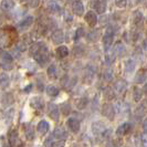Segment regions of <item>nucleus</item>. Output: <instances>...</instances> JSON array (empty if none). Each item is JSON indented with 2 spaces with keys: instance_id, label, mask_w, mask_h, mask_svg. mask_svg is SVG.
I'll return each instance as SVG.
<instances>
[{
  "instance_id": "obj_23",
  "label": "nucleus",
  "mask_w": 147,
  "mask_h": 147,
  "mask_svg": "<svg viewBox=\"0 0 147 147\" xmlns=\"http://www.w3.org/2000/svg\"><path fill=\"white\" fill-rule=\"evenodd\" d=\"M124 69L127 73H133L136 69V62L135 60L133 59H128L125 61V64H124Z\"/></svg>"
},
{
  "instance_id": "obj_15",
  "label": "nucleus",
  "mask_w": 147,
  "mask_h": 147,
  "mask_svg": "<svg viewBox=\"0 0 147 147\" xmlns=\"http://www.w3.org/2000/svg\"><path fill=\"white\" fill-rule=\"evenodd\" d=\"M53 136L58 140H65L69 136V134L66 132L63 127H57L54 131H53Z\"/></svg>"
},
{
  "instance_id": "obj_47",
  "label": "nucleus",
  "mask_w": 147,
  "mask_h": 147,
  "mask_svg": "<svg viewBox=\"0 0 147 147\" xmlns=\"http://www.w3.org/2000/svg\"><path fill=\"white\" fill-rule=\"evenodd\" d=\"M143 127H144V131H145L147 134V117L145 118V121H144V123H143Z\"/></svg>"
},
{
  "instance_id": "obj_46",
  "label": "nucleus",
  "mask_w": 147,
  "mask_h": 147,
  "mask_svg": "<svg viewBox=\"0 0 147 147\" xmlns=\"http://www.w3.org/2000/svg\"><path fill=\"white\" fill-rule=\"evenodd\" d=\"M31 88H32V84H29V85H27L26 88H23V92H26V93H29L30 91H31Z\"/></svg>"
},
{
  "instance_id": "obj_9",
  "label": "nucleus",
  "mask_w": 147,
  "mask_h": 147,
  "mask_svg": "<svg viewBox=\"0 0 147 147\" xmlns=\"http://www.w3.org/2000/svg\"><path fill=\"white\" fill-rule=\"evenodd\" d=\"M33 22H34V18L32 16H27V17H24L21 21L18 23L17 27H18L19 30H26L30 28L33 24Z\"/></svg>"
},
{
  "instance_id": "obj_35",
  "label": "nucleus",
  "mask_w": 147,
  "mask_h": 147,
  "mask_svg": "<svg viewBox=\"0 0 147 147\" xmlns=\"http://www.w3.org/2000/svg\"><path fill=\"white\" fill-rule=\"evenodd\" d=\"M85 81L88 82V84L90 83V82L93 80V76H94V69H92V67H90L88 66V69H86V72H85Z\"/></svg>"
},
{
  "instance_id": "obj_36",
  "label": "nucleus",
  "mask_w": 147,
  "mask_h": 147,
  "mask_svg": "<svg viewBox=\"0 0 147 147\" xmlns=\"http://www.w3.org/2000/svg\"><path fill=\"white\" fill-rule=\"evenodd\" d=\"M104 96H105V98L106 100H113L114 97H115V93H114V91H113V88H106L104 90Z\"/></svg>"
},
{
  "instance_id": "obj_44",
  "label": "nucleus",
  "mask_w": 147,
  "mask_h": 147,
  "mask_svg": "<svg viewBox=\"0 0 147 147\" xmlns=\"http://www.w3.org/2000/svg\"><path fill=\"white\" fill-rule=\"evenodd\" d=\"M17 49L20 50V51H26L27 50V44L24 43L23 41H21V42H19L17 44Z\"/></svg>"
},
{
  "instance_id": "obj_40",
  "label": "nucleus",
  "mask_w": 147,
  "mask_h": 147,
  "mask_svg": "<svg viewBox=\"0 0 147 147\" xmlns=\"http://www.w3.org/2000/svg\"><path fill=\"white\" fill-rule=\"evenodd\" d=\"M64 145H65V140H57V142H53L49 147H64Z\"/></svg>"
},
{
  "instance_id": "obj_38",
  "label": "nucleus",
  "mask_w": 147,
  "mask_h": 147,
  "mask_svg": "<svg viewBox=\"0 0 147 147\" xmlns=\"http://www.w3.org/2000/svg\"><path fill=\"white\" fill-rule=\"evenodd\" d=\"M84 34H85V30L83 27H79L78 29L75 30V34H74V40L75 41H78L79 39H81L82 37H84Z\"/></svg>"
},
{
  "instance_id": "obj_43",
  "label": "nucleus",
  "mask_w": 147,
  "mask_h": 147,
  "mask_svg": "<svg viewBox=\"0 0 147 147\" xmlns=\"http://www.w3.org/2000/svg\"><path fill=\"white\" fill-rule=\"evenodd\" d=\"M128 0H115V5L118 8H125Z\"/></svg>"
},
{
  "instance_id": "obj_29",
  "label": "nucleus",
  "mask_w": 147,
  "mask_h": 147,
  "mask_svg": "<svg viewBox=\"0 0 147 147\" xmlns=\"http://www.w3.org/2000/svg\"><path fill=\"white\" fill-rule=\"evenodd\" d=\"M45 92H47L48 95H50L51 97H55V96H58L60 94V90L57 86H54V85H48L45 88Z\"/></svg>"
},
{
  "instance_id": "obj_8",
  "label": "nucleus",
  "mask_w": 147,
  "mask_h": 147,
  "mask_svg": "<svg viewBox=\"0 0 147 147\" xmlns=\"http://www.w3.org/2000/svg\"><path fill=\"white\" fill-rule=\"evenodd\" d=\"M92 7L94 9V11H95L96 13H98V15H103L104 12L106 11V1L105 0H95L94 2H93V5H92Z\"/></svg>"
},
{
  "instance_id": "obj_6",
  "label": "nucleus",
  "mask_w": 147,
  "mask_h": 147,
  "mask_svg": "<svg viewBox=\"0 0 147 147\" xmlns=\"http://www.w3.org/2000/svg\"><path fill=\"white\" fill-rule=\"evenodd\" d=\"M84 19H85V21L88 23L90 27H95L96 24H97V22H98V18H97V13H96L95 11H93V10H90L88 11L85 16H84Z\"/></svg>"
},
{
  "instance_id": "obj_10",
  "label": "nucleus",
  "mask_w": 147,
  "mask_h": 147,
  "mask_svg": "<svg viewBox=\"0 0 147 147\" xmlns=\"http://www.w3.org/2000/svg\"><path fill=\"white\" fill-rule=\"evenodd\" d=\"M66 126H67V127H69V129H70L72 133H74V134H76V133L80 132V128H81V124H80V122L74 117H71V118H69V119H67V122H66Z\"/></svg>"
},
{
  "instance_id": "obj_39",
  "label": "nucleus",
  "mask_w": 147,
  "mask_h": 147,
  "mask_svg": "<svg viewBox=\"0 0 147 147\" xmlns=\"http://www.w3.org/2000/svg\"><path fill=\"white\" fill-rule=\"evenodd\" d=\"M116 59V54L114 53V52H112V53H109V54H106V57H105V61H106V63L107 64H112L114 61Z\"/></svg>"
},
{
  "instance_id": "obj_49",
  "label": "nucleus",
  "mask_w": 147,
  "mask_h": 147,
  "mask_svg": "<svg viewBox=\"0 0 147 147\" xmlns=\"http://www.w3.org/2000/svg\"><path fill=\"white\" fill-rule=\"evenodd\" d=\"M2 147H12V145H11V144H8V143H6V144H5Z\"/></svg>"
},
{
  "instance_id": "obj_41",
  "label": "nucleus",
  "mask_w": 147,
  "mask_h": 147,
  "mask_svg": "<svg viewBox=\"0 0 147 147\" xmlns=\"http://www.w3.org/2000/svg\"><path fill=\"white\" fill-rule=\"evenodd\" d=\"M104 79H105V81L110 82L113 80V72L111 71V70H106L105 72H104Z\"/></svg>"
},
{
  "instance_id": "obj_34",
  "label": "nucleus",
  "mask_w": 147,
  "mask_h": 147,
  "mask_svg": "<svg viewBox=\"0 0 147 147\" xmlns=\"http://www.w3.org/2000/svg\"><path fill=\"white\" fill-rule=\"evenodd\" d=\"M142 95H143L142 90H140L138 88H134V91H133V100H134L136 103L140 102V100H142Z\"/></svg>"
},
{
  "instance_id": "obj_18",
  "label": "nucleus",
  "mask_w": 147,
  "mask_h": 147,
  "mask_svg": "<svg viewBox=\"0 0 147 147\" xmlns=\"http://www.w3.org/2000/svg\"><path fill=\"white\" fill-rule=\"evenodd\" d=\"M13 102H15V97L11 93H5L1 96V104L3 106H10Z\"/></svg>"
},
{
  "instance_id": "obj_19",
  "label": "nucleus",
  "mask_w": 147,
  "mask_h": 147,
  "mask_svg": "<svg viewBox=\"0 0 147 147\" xmlns=\"http://www.w3.org/2000/svg\"><path fill=\"white\" fill-rule=\"evenodd\" d=\"M132 20H133V23H134L135 26H140V23L144 21V15L140 12V10H135V11L133 12Z\"/></svg>"
},
{
  "instance_id": "obj_22",
  "label": "nucleus",
  "mask_w": 147,
  "mask_h": 147,
  "mask_svg": "<svg viewBox=\"0 0 147 147\" xmlns=\"http://www.w3.org/2000/svg\"><path fill=\"white\" fill-rule=\"evenodd\" d=\"M125 45L122 43V42H117V43L115 44V47H114V49H113V52L116 54V57H123L124 54H125Z\"/></svg>"
},
{
  "instance_id": "obj_20",
  "label": "nucleus",
  "mask_w": 147,
  "mask_h": 147,
  "mask_svg": "<svg viewBox=\"0 0 147 147\" xmlns=\"http://www.w3.org/2000/svg\"><path fill=\"white\" fill-rule=\"evenodd\" d=\"M136 115L137 116H144L147 113V100H144L140 103V105L136 109Z\"/></svg>"
},
{
  "instance_id": "obj_27",
  "label": "nucleus",
  "mask_w": 147,
  "mask_h": 147,
  "mask_svg": "<svg viewBox=\"0 0 147 147\" xmlns=\"http://www.w3.org/2000/svg\"><path fill=\"white\" fill-rule=\"evenodd\" d=\"M88 42H96L98 39H100V31L98 30H92L90 31L86 36Z\"/></svg>"
},
{
  "instance_id": "obj_48",
  "label": "nucleus",
  "mask_w": 147,
  "mask_h": 147,
  "mask_svg": "<svg viewBox=\"0 0 147 147\" xmlns=\"http://www.w3.org/2000/svg\"><path fill=\"white\" fill-rule=\"evenodd\" d=\"M143 91H144V92H145V93L147 94V83L145 84V85H144V88H143Z\"/></svg>"
},
{
  "instance_id": "obj_21",
  "label": "nucleus",
  "mask_w": 147,
  "mask_h": 147,
  "mask_svg": "<svg viewBox=\"0 0 147 147\" xmlns=\"http://www.w3.org/2000/svg\"><path fill=\"white\" fill-rule=\"evenodd\" d=\"M37 129L41 135H44V134H47V133L49 132V129H50V124H49L47 121H41V122H39V124H38Z\"/></svg>"
},
{
  "instance_id": "obj_16",
  "label": "nucleus",
  "mask_w": 147,
  "mask_h": 147,
  "mask_svg": "<svg viewBox=\"0 0 147 147\" xmlns=\"http://www.w3.org/2000/svg\"><path fill=\"white\" fill-rule=\"evenodd\" d=\"M16 7L15 0H2L0 8L2 11H11L13 8Z\"/></svg>"
},
{
  "instance_id": "obj_12",
  "label": "nucleus",
  "mask_w": 147,
  "mask_h": 147,
  "mask_svg": "<svg viewBox=\"0 0 147 147\" xmlns=\"http://www.w3.org/2000/svg\"><path fill=\"white\" fill-rule=\"evenodd\" d=\"M23 134H24L26 138L28 140H34V128L30 123L23 124Z\"/></svg>"
},
{
  "instance_id": "obj_2",
  "label": "nucleus",
  "mask_w": 147,
  "mask_h": 147,
  "mask_svg": "<svg viewBox=\"0 0 147 147\" xmlns=\"http://www.w3.org/2000/svg\"><path fill=\"white\" fill-rule=\"evenodd\" d=\"M114 34H115V30H114V28H113L112 26L107 27V29H106L103 38H102L103 48H104V50H105V52H107L109 50H110L111 47H112V44H113V42H114Z\"/></svg>"
},
{
  "instance_id": "obj_32",
  "label": "nucleus",
  "mask_w": 147,
  "mask_h": 147,
  "mask_svg": "<svg viewBox=\"0 0 147 147\" xmlns=\"http://www.w3.org/2000/svg\"><path fill=\"white\" fill-rule=\"evenodd\" d=\"M48 8H49V11L52 12V13H57V15H58V13L61 12V7H60L57 2H54V1H51V2L49 3Z\"/></svg>"
},
{
  "instance_id": "obj_17",
  "label": "nucleus",
  "mask_w": 147,
  "mask_h": 147,
  "mask_svg": "<svg viewBox=\"0 0 147 147\" xmlns=\"http://www.w3.org/2000/svg\"><path fill=\"white\" fill-rule=\"evenodd\" d=\"M129 129H131V124L129 123H124V124H122V125H119L117 127V129H116V136L118 137H122V136H124L126 133L129 132Z\"/></svg>"
},
{
  "instance_id": "obj_50",
  "label": "nucleus",
  "mask_w": 147,
  "mask_h": 147,
  "mask_svg": "<svg viewBox=\"0 0 147 147\" xmlns=\"http://www.w3.org/2000/svg\"><path fill=\"white\" fill-rule=\"evenodd\" d=\"M142 1H143V0H136V2H137V3H140Z\"/></svg>"
},
{
  "instance_id": "obj_51",
  "label": "nucleus",
  "mask_w": 147,
  "mask_h": 147,
  "mask_svg": "<svg viewBox=\"0 0 147 147\" xmlns=\"http://www.w3.org/2000/svg\"><path fill=\"white\" fill-rule=\"evenodd\" d=\"M20 1H24V0H20Z\"/></svg>"
},
{
  "instance_id": "obj_1",
  "label": "nucleus",
  "mask_w": 147,
  "mask_h": 147,
  "mask_svg": "<svg viewBox=\"0 0 147 147\" xmlns=\"http://www.w3.org/2000/svg\"><path fill=\"white\" fill-rule=\"evenodd\" d=\"M33 59L36 60V62L41 66H43L49 61V49H48V47L45 44L42 43L40 50L33 55Z\"/></svg>"
},
{
  "instance_id": "obj_28",
  "label": "nucleus",
  "mask_w": 147,
  "mask_h": 147,
  "mask_svg": "<svg viewBox=\"0 0 147 147\" xmlns=\"http://www.w3.org/2000/svg\"><path fill=\"white\" fill-rule=\"evenodd\" d=\"M10 85V78L6 73H0V86L2 88H7Z\"/></svg>"
},
{
  "instance_id": "obj_13",
  "label": "nucleus",
  "mask_w": 147,
  "mask_h": 147,
  "mask_svg": "<svg viewBox=\"0 0 147 147\" xmlns=\"http://www.w3.org/2000/svg\"><path fill=\"white\" fill-rule=\"evenodd\" d=\"M84 5L82 3L81 1H74L72 3V11L75 16H79V17H82L84 15Z\"/></svg>"
},
{
  "instance_id": "obj_25",
  "label": "nucleus",
  "mask_w": 147,
  "mask_h": 147,
  "mask_svg": "<svg viewBox=\"0 0 147 147\" xmlns=\"http://www.w3.org/2000/svg\"><path fill=\"white\" fill-rule=\"evenodd\" d=\"M47 73H48V76L51 79V80H54L58 78V67L55 64H50L48 70H47Z\"/></svg>"
},
{
  "instance_id": "obj_11",
  "label": "nucleus",
  "mask_w": 147,
  "mask_h": 147,
  "mask_svg": "<svg viewBox=\"0 0 147 147\" xmlns=\"http://www.w3.org/2000/svg\"><path fill=\"white\" fill-rule=\"evenodd\" d=\"M51 40L54 44H62L64 42V33L62 30H54L51 34Z\"/></svg>"
},
{
  "instance_id": "obj_37",
  "label": "nucleus",
  "mask_w": 147,
  "mask_h": 147,
  "mask_svg": "<svg viewBox=\"0 0 147 147\" xmlns=\"http://www.w3.org/2000/svg\"><path fill=\"white\" fill-rule=\"evenodd\" d=\"M60 109H61L62 114L65 115V116L71 113V105H70L69 103H62L61 104V106H60Z\"/></svg>"
},
{
  "instance_id": "obj_33",
  "label": "nucleus",
  "mask_w": 147,
  "mask_h": 147,
  "mask_svg": "<svg viewBox=\"0 0 147 147\" xmlns=\"http://www.w3.org/2000/svg\"><path fill=\"white\" fill-rule=\"evenodd\" d=\"M88 104V97H81L76 101V107L79 110H84L86 107V105Z\"/></svg>"
},
{
  "instance_id": "obj_45",
  "label": "nucleus",
  "mask_w": 147,
  "mask_h": 147,
  "mask_svg": "<svg viewBox=\"0 0 147 147\" xmlns=\"http://www.w3.org/2000/svg\"><path fill=\"white\" fill-rule=\"evenodd\" d=\"M140 142H142L143 147H147V135L146 134H143V135L140 136Z\"/></svg>"
},
{
  "instance_id": "obj_14",
  "label": "nucleus",
  "mask_w": 147,
  "mask_h": 147,
  "mask_svg": "<svg viewBox=\"0 0 147 147\" xmlns=\"http://www.w3.org/2000/svg\"><path fill=\"white\" fill-rule=\"evenodd\" d=\"M30 106H31L32 109H34V110H42L44 107L43 100H42L41 97H39V96H34V97H32L31 101H30Z\"/></svg>"
},
{
  "instance_id": "obj_4",
  "label": "nucleus",
  "mask_w": 147,
  "mask_h": 147,
  "mask_svg": "<svg viewBox=\"0 0 147 147\" xmlns=\"http://www.w3.org/2000/svg\"><path fill=\"white\" fill-rule=\"evenodd\" d=\"M47 113H48L49 117L51 118V119L55 121V122H58V121H59L60 109L57 104H54V103L48 104V106H47Z\"/></svg>"
},
{
  "instance_id": "obj_3",
  "label": "nucleus",
  "mask_w": 147,
  "mask_h": 147,
  "mask_svg": "<svg viewBox=\"0 0 147 147\" xmlns=\"http://www.w3.org/2000/svg\"><path fill=\"white\" fill-rule=\"evenodd\" d=\"M0 59H1V67L5 70H11L12 69V62H13V57L8 51L0 52Z\"/></svg>"
},
{
  "instance_id": "obj_5",
  "label": "nucleus",
  "mask_w": 147,
  "mask_h": 147,
  "mask_svg": "<svg viewBox=\"0 0 147 147\" xmlns=\"http://www.w3.org/2000/svg\"><path fill=\"white\" fill-rule=\"evenodd\" d=\"M107 131H109V128L106 127L104 122H95L92 124V132L96 136H100V135L104 136Z\"/></svg>"
},
{
  "instance_id": "obj_42",
  "label": "nucleus",
  "mask_w": 147,
  "mask_h": 147,
  "mask_svg": "<svg viewBox=\"0 0 147 147\" xmlns=\"http://www.w3.org/2000/svg\"><path fill=\"white\" fill-rule=\"evenodd\" d=\"M41 3V0H28V5L31 8H38Z\"/></svg>"
},
{
  "instance_id": "obj_24",
  "label": "nucleus",
  "mask_w": 147,
  "mask_h": 147,
  "mask_svg": "<svg viewBox=\"0 0 147 147\" xmlns=\"http://www.w3.org/2000/svg\"><path fill=\"white\" fill-rule=\"evenodd\" d=\"M57 55L60 59H64L69 55V49L66 45H59L57 48Z\"/></svg>"
},
{
  "instance_id": "obj_26",
  "label": "nucleus",
  "mask_w": 147,
  "mask_h": 147,
  "mask_svg": "<svg viewBox=\"0 0 147 147\" xmlns=\"http://www.w3.org/2000/svg\"><path fill=\"white\" fill-rule=\"evenodd\" d=\"M8 138H9V142L12 146H15L16 144L18 143L19 140V137H18V133L16 129H10L9 133H8Z\"/></svg>"
},
{
  "instance_id": "obj_31",
  "label": "nucleus",
  "mask_w": 147,
  "mask_h": 147,
  "mask_svg": "<svg viewBox=\"0 0 147 147\" xmlns=\"http://www.w3.org/2000/svg\"><path fill=\"white\" fill-rule=\"evenodd\" d=\"M147 79V74L145 71H143V70H140V72L137 73L136 75V78H135V82L137 83V84H142V83H145Z\"/></svg>"
},
{
  "instance_id": "obj_30",
  "label": "nucleus",
  "mask_w": 147,
  "mask_h": 147,
  "mask_svg": "<svg viewBox=\"0 0 147 147\" xmlns=\"http://www.w3.org/2000/svg\"><path fill=\"white\" fill-rule=\"evenodd\" d=\"M126 88H127V83L124 80H118L114 84V88L116 90V92H118V93H123L126 90Z\"/></svg>"
},
{
  "instance_id": "obj_7",
  "label": "nucleus",
  "mask_w": 147,
  "mask_h": 147,
  "mask_svg": "<svg viewBox=\"0 0 147 147\" xmlns=\"http://www.w3.org/2000/svg\"><path fill=\"white\" fill-rule=\"evenodd\" d=\"M102 114H103L105 117H107L109 119L113 121L115 117V110H114V106L110 103H105L102 106Z\"/></svg>"
}]
</instances>
